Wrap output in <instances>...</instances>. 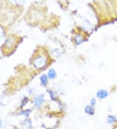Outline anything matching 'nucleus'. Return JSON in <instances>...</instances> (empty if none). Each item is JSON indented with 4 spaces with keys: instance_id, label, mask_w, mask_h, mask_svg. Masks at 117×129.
<instances>
[{
    "instance_id": "nucleus-1",
    "label": "nucleus",
    "mask_w": 117,
    "mask_h": 129,
    "mask_svg": "<svg viewBox=\"0 0 117 129\" xmlns=\"http://www.w3.org/2000/svg\"><path fill=\"white\" fill-rule=\"evenodd\" d=\"M46 62V58L44 55H38V56L36 57V58L33 61V65L36 69H40L45 66Z\"/></svg>"
},
{
    "instance_id": "nucleus-2",
    "label": "nucleus",
    "mask_w": 117,
    "mask_h": 129,
    "mask_svg": "<svg viewBox=\"0 0 117 129\" xmlns=\"http://www.w3.org/2000/svg\"><path fill=\"white\" fill-rule=\"evenodd\" d=\"M44 102V96L43 94L37 95L34 99V105L35 107H40L43 104Z\"/></svg>"
},
{
    "instance_id": "nucleus-3",
    "label": "nucleus",
    "mask_w": 117,
    "mask_h": 129,
    "mask_svg": "<svg viewBox=\"0 0 117 129\" xmlns=\"http://www.w3.org/2000/svg\"><path fill=\"white\" fill-rule=\"evenodd\" d=\"M108 95H109V93H108L107 91L105 89L99 90L96 93L97 97L100 99H104L107 97Z\"/></svg>"
},
{
    "instance_id": "nucleus-4",
    "label": "nucleus",
    "mask_w": 117,
    "mask_h": 129,
    "mask_svg": "<svg viewBox=\"0 0 117 129\" xmlns=\"http://www.w3.org/2000/svg\"><path fill=\"white\" fill-rule=\"evenodd\" d=\"M14 43H15V40H14V38L12 37H9L7 38V39L6 40V41H5L4 46L6 48H11L12 46H13V44H14Z\"/></svg>"
},
{
    "instance_id": "nucleus-5",
    "label": "nucleus",
    "mask_w": 117,
    "mask_h": 129,
    "mask_svg": "<svg viewBox=\"0 0 117 129\" xmlns=\"http://www.w3.org/2000/svg\"><path fill=\"white\" fill-rule=\"evenodd\" d=\"M82 27H83V28L85 30L89 31V30L91 29L92 28V25L89 20H85L82 23Z\"/></svg>"
},
{
    "instance_id": "nucleus-6",
    "label": "nucleus",
    "mask_w": 117,
    "mask_h": 129,
    "mask_svg": "<svg viewBox=\"0 0 117 129\" xmlns=\"http://www.w3.org/2000/svg\"><path fill=\"white\" fill-rule=\"evenodd\" d=\"M85 112L87 114H89V115H93L94 113V112H95V110H94V108H93V106H90V105H87L86 106V107L85 108Z\"/></svg>"
},
{
    "instance_id": "nucleus-7",
    "label": "nucleus",
    "mask_w": 117,
    "mask_h": 129,
    "mask_svg": "<svg viewBox=\"0 0 117 129\" xmlns=\"http://www.w3.org/2000/svg\"><path fill=\"white\" fill-rule=\"evenodd\" d=\"M40 80H41V84L44 86H46V85L48 84V76H47L46 74H43L41 76L40 78Z\"/></svg>"
},
{
    "instance_id": "nucleus-8",
    "label": "nucleus",
    "mask_w": 117,
    "mask_h": 129,
    "mask_svg": "<svg viewBox=\"0 0 117 129\" xmlns=\"http://www.w3.org/2000/svg\"><path fill=\"white\" fill-rule=\"evenodd\" d=\"M48 77L51 80L55 79L57 77V73L54 69H50L49 70L48 73Z\"/></svg>"
},
{
    "instance_id": "nucleus-9",
    "label": "nucleus",
    "mask_w": 117,
    "mask_h": 129,
    "mask_svg": "<svg viewBox=\"0 0 117 129\" xmlns=\"http://www.w3.org/2000/svg\"><path fill=\"white\" fill-rule=\"evenodd\" d=\"M75 40V43L77 45L81 44L83 42V37L81 35H77L74 38Z\"/></svg>"
},
{
    "instance_id": "nucleus-10",
    "label": "nucleus",
    "mask_w": 117,
    "mask_h": 129,
    "mask_svg": "<svg viewBox=\"0 0 117 129\" xmlns=\"http://www.w3.org/2000/svg\"><path fill=\"white\" fill-rule=\"evenodd\" d=\"M117 119L116 116L114 115H109L107 117V122L109 124H112V123H114L115 122H116Z\"/></svg>"
},
{
    "instance_id": "nucleus-11",
    "label": "nucleus",
    "mask_w": 117,
    "mask_h": 129,
    "mask_svg": "<svg viewBox=\"0 0 117 129\" xmlns=\"http://www.w3.org/2000/svg\"><path fill=\"white\" fill-rule=\"evenodd\" d=\"M49 94H50V97H51V99H52V100H54V101L55 100H56L57 94H56V93L53 91L50 90V91H49Z\"/></svg>"
},
{
    "instance_id": "nucleus-12",
    "label": "nucleus",
    "mask_w": 117,
    "mask_h": 129,
    "mask_svg": "<svg viewBox=\"0 0 117 129\" xmlns=\"http://www.w3.org/2000/svg\"><path fill=\"white\" fill-rule=\"evenodd\" d=\"M16 3H17V4H20V5H22L24 3V1L25 0H13Z\"/></svg>"
},
{
    "instance_id": "nucleus-13",
    "label": "nucleus",
    "mask_w": 117,
    "mask_h": 129,
    "mask_svg": "<svg viewBox=\"0 0 117 129\" xmlns=\"http://www.w3.org/2000/svg\"><path fill=\"white\" fill-rule=\"evenodd\" d=\"M96 99H94V98H93V99H92L91 100V106H94L96 104Z\"/></svg>"
},
{
    "instance_id": "nucleus-14",
    "label": "nucleus",
    "mask_w": 117,
    "mask_h": 129,
    "mask_svg": "<svg viewBox=\"0 0 117 129\" xmlns=\"http://www.w3.org/2000/svg\"><path fill=\"white\" fill-rule=\"evenodd\" d=\"M1 124H2V123H1V121H0V126H1Z\"/></svg>"
}]
</instances>
